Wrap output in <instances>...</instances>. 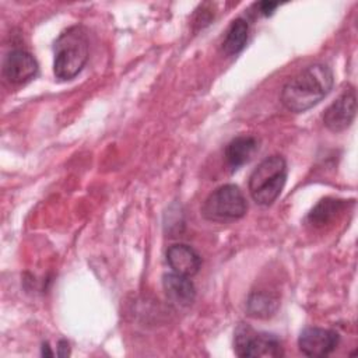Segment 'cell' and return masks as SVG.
Wrapping results in <instances>:
<instances>
[{
  "label": "cell",
  "instance_id": "obj_1",
  "mask_svg": "<svg viewBox=\"0 0 358 358\" xmlns=\"http://www.w3.org/2000/svg\"><path fill=\"white\" fill-rule=\"evenodd\" d=\"M333 81V71L327 64H310L285 83L281 91V102L291 112H305L330 92Z\"/></svg>",
  "mask_w": 358,
  "mask_h": 358
},
{
  "label": "cell",
  "instance_id": "obj_2",
  "mask_svg": "<svg viewBox=\"0 0 358 358\" xmlns=\"http://www.w3.org/2000/svg\"><path fill=\"white\" fill-rule=\"evenodd\" d=\"M88 36L83 27L63 31L53 45V71L59 80L74 78L88 60Z\"/></svg>",
  "mask_w": 358,
  "mask_h": 358
},
{
  "label": "cell",
  "instance_id": "obj_3",
  "mask_svg": "<svg viewBox=\"0 0 358 358\" xmlns=\"http://www.w3.org/2000/svg\"><path fill=\"white\" fill-rule=\"evenodd\" d=\"M287 180V162L281 155L264 158L249 176V193L260 206L273 204Z\"/></svg>",
  "mask_w": 358,
  "mask_h": 358
},
{
  "label": "cell",
  "instance_id": "obj_4",
  "mask_svg": "<svg viewBox=\"0 0 358 358\" xmlns=\"http://www.w3.org/2000/svg\"><path fill=\"white\" fill-rule=\"evenodd\" d=\"M248 208L242 190L232 183L217 187L206 199L201 214L206 220L214 222L235 221L245 215Z\"/></svg>",
  "mask_w": 358,
  "mask_h": 358
},
{
  "label": "cell",
  "instance_id": "obj_5",
  "mask_svg": "<svg viewBox=\"0 0 358 358\" xmlns=\"http://www.w3.org/2000/svg\"><path fill=\"white\" fill-rule=\"evenodd\" d=\"M234 348L242 358H277L284 355L282 344L275 334L256 331L243 323L235 330Z\"/></svg>",
  "mask_w": 358,
  "mask_h": 358
},
{
  "label": "cell",
  "instance_id": "obj_6",
  "mask_svg": "<svg viewBox=\"0 0 358 358\" xmlns=\"http://www.w3.org/2000/svg\"><path fill=\"white\" fill-rule=\"evenodd\" d=\"M338 343V333L323 327H306L298 337L299 351L308 357H326L337 348Z\"/></svg>",
  "mask_w": 358,
  "mask_h": 358
},
{
  "label": "cell",
  "instance_id": "obj_7",
  "mask_svg": "<svg viewBox=\"0 0 358 358\" xmlns=\"http://www.w3.org/2000/svg\"><path fill=\"white\" fill-rule=\"evenodd\" d=\"M357 112V94L354 88L344 91L324 112L323 123L331 131L345 130Z\"/></svg>",
  "mask_w": 358,
  "mask_h": 358
},
{
  "label": "cell",
  "instance_id": "obj_8",
  "mask_svg": "<svg viewBox=\"0 0 358 358\" xmlns=\"http://www.w3.org/2000/svg\"><path fill=\"white\" fill-rule=\"evenodd\" d=\"M36 59L27 50L14 49L7 53L3 62V74L11 84H24L38 73Z\"/></svg>",
  "mask_w": 358,
  "mask_h": 358
},
{
  "label": "cell",
  "instance_id": "obj_9",
  "mask_svg": "<svg viewBox=\"0 0 358 358\" xmlns=\"http://www.w3.org/2000/svg\"><path fill=\"white\" fill-rule=\"evenodd\" d=\"M166 262L173 273L192 277L199 273L201 266L200 255L189 245L175 243L166 250Z\"/></svg>",
  "mask_w": 358,
  "mask_h": 358
},
{
  "label": "cell",
  "instance_id": "obj_10",
  "mask_svg": "<svg viewBox=\"0 0 358 358\" xmlns=\"http://www.w3.org/2000/svg\"><path fill=\"white\" fill-rule=\"evenodd\" d=\"M162 285L166 296L178 306H189L194 302L196 288L189 277L169 273L164 275Z\"/></svg>",
  "mask_w": 358,
  "mask_h": 358
},
{
  "label": "cell",
  "instance_id": "obj_11",
  "mask_svg": "<svg viewBox=\"0 0 358 358\" xmlns=\"http://www.w3.org/2000/svg\"><path fill=\"white\" fill-rule=\"evenodd\" d=\"M259 148V143L252 136H238L225 148V159L231 168L236 169L249 162Z\"/></svg>",
  "mask_w": 358,
  "mask_h": 358
},
{
  "label": "cell",
  "instance_id": "obj_12",
  "mask_svg": "<svg viewBox=\"0 0 358 358\" xmlns=\"http://www.w3.org/2000/svg\"><path fill=\"white\" fill-rule=\"evenodd\" d=\"M249 35V24L245 18H235L228 27L224 41L222 49L227 55H238L246 45Z\"/></svg>",
  "mask_w": 358,
  "mask_h": 358
},
{
  "label": "cell",
  "instance_id": "obj_13",
  "mask_svg": "<svg viewBox=\"0 0 358 358\" xmlns=\"http://www.w3.org/2000/svg\"><path fill=\"white\" fill-rule=\"evenodd\" d=\"M278 306V299L266 291H256L252 292L248 298L246 302V309L248 313L252 317H259V319H266L274 315Z\"/></svg>",
  "mask_w": 358,
  "mask_h": 358
},
{
  "label": "cell",
  "instance_id": "obj_14",
  "mask_svg": "<svg viewBox=\"0 0 358 358\" xmlns=\"http://www.w3.org/2000/svg\"><path fill=\"white\" fill-rule=\"evenodd\" d=\"M344 207V201L338 199L326 197L320 200L308 214V221L313 227H323L329 224Z\"/></svg>",
  "mask_w": 358,
  "mask_h": 358
},
{
  "label": "cell",
  "instance_id": "obj_15",
  "mask_svg": "<svg viewBox=\"0 0 358 358\" xmlns=\"http://www.w3.org/2000/svg\"><path fill=\"white\" fill-rule=\"evenodd\" d=\"M277 6L278 4L273 3V1H262V3H259V10H260L259 13L263 15H270Z\"/></svg>",
  "mask_w": 358,
  "mask_h": 358
},
{
  "label": "cell",
  "instance_id": "obj_16",
  "mask_svg": "<svg viewBox=\"0 0 358 358\" xmlns=\"http://www.w3.org/2000/svg\"><path fill=\"white\" fill-rule=\"evenodd\" d=\"M59 352H57V355H60V357H64V355H69V345H67V343L64 341V340H62L60 343H59Z\"/></svg>",
  "mask_w": 358,
  "mask_h": 358
}]
</instances>
